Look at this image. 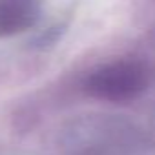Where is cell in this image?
<instances>
[{"instance_id": "cell-1", "label": "cell", "mask_w": 155, "mask_h": 155, "mask_svg": "<svg viewBox=\"0 0 155 155\" xmlns=\"http://www.w3.org/2000/svg\"><path fill=\"white\" fill-rule=\"evenodd\" d=\"M148 84V73L137 62H115L95 71L88 81L90 95L122 102L137 97Z\"/></svg>"}, {"instance_id": "cell-2", "label": "cell", "mask_w": 155, "mask_h": 155, "mask_svg": "<svg viewBox=\"0 0 155 155\" xmlns=\"http://www.w3.org/2000/svg\"><path fill=\"white\" fill-rule=\"evenodd\" d=\"M38 17L37 0H0V37L22 33Z\"/></svg>"}]
</instances>
